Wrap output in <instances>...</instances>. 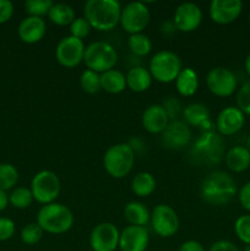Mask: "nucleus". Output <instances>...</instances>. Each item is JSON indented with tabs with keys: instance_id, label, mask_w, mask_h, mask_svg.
Returning a JSON list of instances; mask_svg holds the SVG:
<instances>
[{
	"instance_id": "38",
	"label": "nucleus",
	"mask_w": 250,
	"mask_h": 251,
	"mask_svg": "<svg viewBox=\"0 0 250 251\" xmlns=\"http://www.w3.org/2000/svg\"><path fill=\"white\" fill-rule=\"evenodd\" d=\"M15 230H16V227H15L14 221L7 217H0V242H6L11 239L15 234Z\"/></svg>"
},
{
	"instance_id": "43",
	"label": "nucleus",
	"mask_w": 250,
	"mask_h": 251,
	"mask_svg": "<svg viewBox=\"0 0 250 251\" xmlns=\"http://www.w3.org/2000/svg\"><path fill=\"white\" fill-rule=\"evenodd\" d=\"M178 251H206V250L200 242L190 239V240H186V242H184L183 244L179 247Z\"/></svg>"
},
{
	"instance_id": "33",
	"label": "nucleus",
	"mask_w": 250,
	"mask_h": 251,
	"mask_svg": "<svg viewBox=\"0 0 250 251\" xmlns=\"http://www.w3.org/2000/svg\"><path fill=\"white\" fill-rule=\"evenodd\" d=\"M53 5L54 2L51 0H27L25 2V9L28 16L43 19L44 16H48Z\"/></svg>"
},
{
	"instance_id": "3",
	"label": "nucleus",
	"mask_w": 250,
	"mask_h": 251,
	"mask_svg": "<svg viewBox=\"0 0 250 251\" xmlns=\"http://www.w3.org/2000/svg\"><path fill=\"white\" fill-rule=\"evenodd\" d=\"M75 217L64 203L53 202L44 205L37 213V225L49 234H64L73 228Z\"/></svg>"
},
{
	"instance_id": "1",
	"label": "nucleus",
	"mask_w": 250,
	"mask_h": 251,
	"mask_svg": "<svg viewBox=\"0 0 250 251\" xmlns=\"http://www.w3.org/2000/svg\"><path fill=\"white\" fill-rule=\"evenodd\" d=\"M237 184L229 173L213 171L203 178L200 195L205 202L212 206H225L237 195Z\"/></svg>"
},
{
	"instance_id": "23",
	"label": "nucleus",
	"mask_w": 250,
	"mask_h": 251,
	"mask_svg": "<svg viewBox=\"0 0 250 251\" xmlns=\"http://www.w3.org/2000/svg\"><path fill=\"white\" fill-rule=\"evenodd\" d=\"M125 77H126V87L136 93H141L149 90L152 85V80H153L149 69H145L144 66L131 68L127 71Z\"/></svg>"
},
{
	"instance_id": "12",
	"label": "nucleus",
	"mask_w": 250,
	"mask_h": 251,
	"mask_svg": "<svg viewBox=\"0 0 250 251\" xmlns=\"http://www.w3.org/2000/svg\"><path fill=\"white\" fill-rule=\"evenodd\" d=\"M86 46L83 41L73 36L64 37L55 48V58L61 66L73 69L83 61Z\"/></svg>"
},
{
	"instance_id": "37",
	"label": "nucleus",
	"mask_w": 250,
	"mask_h": 251,
	"mask_svg": "<svg viewBox=\"0 0 250 251\" xmlns=\"http://www.w3.org/2000/svg\"><path fill=\"white\" fill-rule=\"evenodd\" d=\"M91 29H92V27L85 17H76L70 25V36L83 41V38H86L90 34Z\"/></svg>"
},
{
	"instance_id": "4",
	"label": "nucleus",
	"mask_w": 250,
	"mask_h": 251,
	"mask_svg": "<svg viewBox=\"0 0 250 251\" xmlns=\"http://www.w3.org/2000/svg\"><path fill=\"white\" fill-rule=\"evenodd\" d=\"M225 156L223 137L213 130L201 134L190 151V157L196 164H218Z\"/></svg>"
},
{
	"instance_id": "21",
	"label": "nucleus",
	"mask_w": 250,
	"mask_h": 251,
	"mask_svg": "<svg viewBox=\"0 0 250 251\" xmlns=\"http://www.w3.org/2000/svg\"><path fill=\"white\" fill-rule=\"evenodd\" d=\"M184 122L189 126L205 127L206 131H210L212 123L210 120V110L202 103H190L183 108Z\"/></svg>"
},
{
	"instance_id": "26",
	"label": "nucleus",
	"mask_w": 250,
	"mask_h": 251,
	"mask_svg": "<svg viewBox=\"0 0 250 251\" xmlns=\"http://www.w3.org/2000/svg\"><path fill=\"white\" fill-rule=\"evenodd\" d=\"M100 86L107 93L118 95L126 88V77L122 71L112 69L100 74Z\"/></svg>"
},
{
	"instance_id": "14",
	"label": "nucleus",
	"mask_w": 250,
	"mask_h": 251,
	"mask_svg": "<svg viewBox=\"0 0 250 251\" xmlns=\"http://www.w3.org/2000/svg\"><path fill=\"white\" fill-rule=\"evenodd\" d=\"M161 141L168 150H183L191 141V129L183 120H172L161 134Z\"/></svg>"
},
{
	"instance_id": "6",
	"label": "nucleus",
	"mask_w": 250,
	"mask_h": 251,
	"mask_svg": "<svg viewBox=\"0 0 250 251\" xmlns=\"http://www.w3.org/2000/svg\"><path fill=\"white\" fill-rule=\"evenodd\" d=\"M83 63L88 70L103 74L114 69L118 63V53L114 47L108 42H92L86 46Z\"/></svg>"
},
{
	"instance_id": "48",
	"label": "nucleus",
	"mask_w": 250,
	"mask_h": 251,
	"mask_svg": "<svg viewBox=\"0 0 250 251\" xmlns=\"http://www.w3.org/2000/svg\"><path fill=\"white\" fill-rule=\"evenodd\" d=\"M249 25H250V12H249Z\"/></svg>"
},
{
	"instance_id": "17",
	"label": "nucleus",
	"mask_w": 250,
	"mask_h": 251,
	"mask_svg": "<svg viewBox=\"0 0 250 251\" xmlns=\"http://www.w3.org/2000/svg\"><path fill=\"white\" fill-rule=\"evenodd\" d=\"M243 2L240 0H212L208 6L211 20L218 25H229L240 16Z\"/></svg>"
},
{
	"instance_id": "40",
	"label": "nucleus",
	"mask_w": 250,
	"mask_h": 251,
	"mask_svg": "<svg viewBox=\"0 0 250 251\" xmlns=\"http://www.w3.org/2000/svg\"><path fill=\"white\" fill-rule=\"evenodd\" d=\"M238 200L244 210L250 213V181L245 183L238 191Z\"/></svg>"
},
{
	"instance_id": "19",
	"label": "nucleus",
	"mask_w": 250,
	"mask_h": 251,
	"mask_svg": "<svg viewBox=\"0 0 250 251\" xmlns=\"http://www.w3.org/2000/svg\"><path fill=\"white\" fill-rule=\"evenodd\" d=\"M144 129L153 135L162 134L171 123L168 114L162 104H151L144 110L141 118Z\"/></svg>"
},
{
	"instance_id": "16",
	"label": "nucleus",
	"mask_w": 250,
	"mask_h": 251,
	"mask_svg": "<svg viewBox=\"0 0 250 251\" xmlns=\"http://www.w3.org/2000/svg\"><path fill=\"white\" fill-rule=\"evenodd\" d=\"M245 124V114L238 107H225L218 113L215 127L221 136H232L239 132Z\"/></svg>"
},
{
	"instance_id": "46",
	"label": "nucleus",
	"mask_w": 250,
	"mask_h": 251,
	"mask_svg": "<svg viewBox=\"0 0 250 251\" xmlns=\"http://www.w3.org/2000/svg\"><path fill=\"white\" fill-rule=\"evenodd\" d=\"M245 147H247V149L250 151V136L248 137V140H247V146H245Z\"/></svg>"
},
{
	"instance_id": "2",
	"label": "nucleus",
	"mask_w": 250,
	"mask_h": 251,
	"mask_svg": "<svg viewBox=\"0 0 250 251\" xmlns=\"http://www.w3.org/2000/svg\"><path fill=\"white\" fill-rule=\"evenodd\" d=\"M122 5L117 0H88L83 6V15L93 29L108 32L120 22Z\"/></svg>"
},
{
	"instance_id": "36",
	"label": "nucleus",
	"mask_w": 250,
	"mask_h": 251,
	"mask_svg": "<svg viewBox=\"0 0 250 251\" xmlns=\"http://www.w3.org/2000/svg\"><path fill=\"white\" fill-rule=\"evenodd\" d=\"M237 107L244 113L245 115L250 117V80L245 81L239 90L237 91V97H235Z\"/></svg>"
},
{
	"instance_id": "49",
	"label": "nucleus",
	"mask_w": 250,
	"mask_h": 251,
	"mask_svg": "<svg viewBox=\"0 0 250 251\" xmlns=\"http://www.w3.org/2000/svg\"><path fill=\"white\" fill-rule=\"evenodd\" d=\"M90 251H92V250H90Z\"/></svg>"
},
{
	"instance_id": "13",
	"label": "nucleus",
	"mask_w": 250,
	"mask_h": 251,
	"mask_svg": "<svg viewBox=\"0 0 250 251\" xmlns=\"http://www.w3.org/2000/svg\"><path fill=\"white\" fill-rule=\"evenodd\" d=\"M120 232L115 225L102 222L96 226L90 234V247L92 251H115L119 248Z\"/></svg>"
},
{
	"instance_id": "29",
	"label": "nucleus",
	"mask_w": 250,
	"mask_h": 251,
	"mask_svg": "<svg viewBox=\"0 0 250 251\" xmlns=\"http://www.w3.org/2000/svg\"><path fill=\"white\" fill-rule=\"evenodd\" d=\"M127 46L130 51L136 56H146L152 50V42L146 34L136 33L129 36Z\"/></svg>"
},
{
	"instance_id": "24",
	"label": "nucleus",
	"mask_w": 250,
	"mask_h": 251,
	"mask_svg": "<svg viewBox=\"0 0 250 251\" xmlns=\"http://www.w3.org/2000/svg\"><path fill=\"white\" fill-rule=\"evenodd\" d=\"M124 218L129 226L146 227L151 221V213L146 205L140 201H131L124 207Z\"/></svg>"
},
{
	"instance_id": "41",
	"label": "nucleus",
	"mask_w": 250,
	"mask_h": 251,
	"mask_svg": "<svg viewBox=\"0 0 250 251\" xmlns=\"http://www.w3.org/2000/svg\"><path fill=\"white\" fill-rule=\"evenodd\" d=\"M14 15V5L10 0H0V25L9 21Z\"/></svg>"
},
{
	"instance_id": "39",
	"label": "nucleus",
	"mask_w": 250,
	"mask_h": 251,
	"mask_svg": "<svg viewBox=\"0 0 250 251\" xmlns=\"http://www.w3.org/2000/svg\"><path fill=\"white\" fill-rule=\"evenodd\" d=\"M163 108L166 109L167 114H168L169 120L171 119L176 120V118L179 117V114L183 113V108H181L180 102H179L178 100H175V98H168V100L164 102Z\"/></svg>"
},
{
	"instance_id": "47",
	"label": "nucleus",
	"mask_w": 250,
	"mask_h": 251,
	"mask_svg": "<svg viewBox=\"0 0 250 251\" xmlns=\"http://www.w3.org/2000/svg\"><path fill=\"white\" fill-rule=\"evenodd\" d=\"M243 251H250V245H245V248L243 249Z\"/></svg>"
},
{
	"instance_id": "7",
	"label": "nucleus",
	"mask_w": 250,
	"mask_h": 251,
	"mask_svg": "<svg viewBox=\"0 0 250 251\" xmlns=\"http://www.w3.org/2000/svg\"><path fill=\"white\" fill-rule=\"evenodd\" d=\"M181 69V59L171 50L157 51L151 58L149 65V71L152 78L161 83L174 82Z\"/></svg>"
},
{
	"instance_id": "15",
	"label": "nucleus",
	"mask_w": 250,
	"mask_h": 251,
	"mask_svg": "<svg viewBox=\"0 0 250 251\" xmlns=\"http://www.w3.org/2000/svg\"><path fill=\"white\" fill-rule=\"evenodd\" d=\"M202 22V11L200 6L194 2H183L174 11L173 24L176 31L193 32Z\"/></svg>"
},
{
	"instance_id": "31",
	"label": "nucleus",
	"mask_w": 250,
	"mask_h": 251,
	"mask_svg": "<svg viewBox=\"0 0 250 251\" xmlns=\"http://www.w3.org/2000/svg\"><path fill=\"white\" fill-rule=\"evenodd\" d=\"M19 181V172L10 163H0V189L4 191L14 188Z\"/></svg>"
},
{
	"instance_id": "35",
	"label": "nucleus",
	"mask_w": 250,
	"mask_h": 251,
	"mask_svg": "<svg viewBox=\"0 0 250 251\" xmlns=\"http://www.w3.org/2000/svg\"><path fill=\"white\" fill-rule=\"evenodd\" d=\"M234 232L238 239L245 245H250V213L239 216L234 223Z\"/></svg>"
},
{
	"instance_id": "5",
	"label": "nucleus",
	"mask_w": 250,
	"mask_h": 251,
	"mask_svg": "<svg viewBox=\"0 0 250 251\" xmlns=\"http://www.w3.org/2000/svg\"><path fill=\"white\" fill-rule=\"evenodd\" d=\"M135 163V152L129 144L123 142L110 146L103 156V167L110 176L122 179L131 172Z\"/></svg>"
},
{
	"instance_id": "18",
	"label": "nucleus",
	"mask_w": 250,
	"mask_h": 251,
	"mask_svg": "<svg viewBox=\"0 0 250 251\" xmlns=\"http://www.w3.org/2000/svg\"><path fill=\"white\" fill-rule=\"evenodd\" d=\"M150 243V234L146 227L127 226L120 232V251H146Z\"/></svg>"
},
{
	"instance_id": "11",
	"label": "nucleus",
	"mask_w": 250,
	"mask_h": 251,
	"mask_svg": "<svg viewBox=\"0 0 250 251\" xmlns=\"http://www.w3.org/2000/svg\"><path fill=\"white\" fill-rule=\"evenodd\" d=\"M151 226L154 233L161 238H171L179 229V217L173 207L159 203L151 212Z\"/></svg>"
},
{
	"instance_id": "30",
	"label": "nucleus",
	"mask_w": 250,
	"mask_h": 251,
	"mask_svg": "<svg viewBox=\"0 0 250 251\" xmlns=\"http://www.w3.org/2000/svg\"><path fill=\"white\" fill-rule=\"evenodd\" d=\"M80 86L83 92L88 93V95L98 93L102 90V86H100V74L86 69L85 71H82L80 76Z\"/></svg>"
},
{
	"instance_id": "44",
	"label": "nucleus",
	"mask_w": 250,
	"mask_h": 251,
	"mask_svg": "<svg viewBox=\"0 0 250 251\" xmlns=\"http://www.w3.org/2000/svg\"><path fill=\"white\" fill-rule=\"evenodd\" d=\"M10 203L9 201V195L6 194V191L1 190L0 189V211H4L7 207V205Z\"/></svg>"
},
{
	"instance_id": "27",
	"label": "nucleus",
	"mask_w": 250,
	"mask_h": 251,
	"mask_svg": "<svg viewBox=\"0 0 250 251\" xmlns=\"http://www.w3.org/2000/svg\"><path fill=\"white\" fill-rule=\"evenodd\" d=\"M131 190L139 198H147L156 190V179L149 172H140L132 178Z\"/></svg>"
},
{
	"instance_id": "28",
	"label": "nucleus",
	"mask_w": 250,
	"mask_h": 251,
	"mask_svg": "<svg viewBox=\"0 0 250 251\" xmlns=\"http://www.w3.org/2000/svg\"><path fill=\"white\" fill-rule=\"evenodd\" d=\"M48 17L56 26H70L71 22L76 19L75 10L65 2L54 4L49 11Z\"/></svg>"
},
{
	"instance_id": "10",
	"label": "nucleus",
	"mask_w": 250,
	"mask_h": 251,
	"mask_svg": "<svg viewBox=\"0 0 250 251\" xmlns=\"http://www.w3.org/2000/svg\"><path fill=\"white\" fill-rule=\"evenodd\" d=\"M206 86L216 97H229L237 91L238 80L232 70L223 66H217L208 71L206 76Z\"/></svg>"
},
{
	"instance_id": "22",
	"label": "nucleus",
	"mask_w": 250,
	"mask_h": 251,
	"mask_svg": "<svg viewBox=\"0 0 250 251\" xmlns=\"http://www.w3.org/2000/svg\"><path fill=\"white\" fill-rule=\"evenodd\" d=\"M225 166L234 173H242L250 168V151L245 146H234L225 152Z\"/></svg>"
},
{
	"instance_id": "42",
	"label": "nucleus",
	"mask_w": 250,
	"mask_h": 251,
	"mask_svg": "<svg viewBox=\"0 0 250 251\" xmlns=\"http://www.w3.org/2000/svg\"><path fill=\"white\" fill-rule=\"evenodd\" d=\"M208 251H240L239 248L230 240H217L210 247Z\"/></svg>"
},
{
	"instance_id": "25",
	"label": "nucleus",
	"mask_w": 250,
	"mask_h": 251,
	"mask_svg": "<svg viewBox=\"0 0 250 251\" xmlns=\"http://www.w3.org/2000/svg\"><path fill=\"white\" fill-rule=\"evenodd\" d=\"M174 82H175L176 92L183 97H191L199 90V76L191 68L181 69Z\"/></svg>"
},
{
	"instance_id": "8",
	"label": "nucleus",
	"mask_w": 250,
	"mask_h": 251,
	"mask_svg": "<svg viewBox=\"0 0 250 251\" xmlns=\"http://www.w3.org/2000/svg\"><path fill=\"white\" fill-rule=\"evenodd\" d=\"M29 189L34 201L43 206L53 203L60 195V179L54 172L41 171L33 176Z\"/></svg>"
},
{
	"instance_id": "34",
	"label": "nucleus",
	"mask_w": 250,
	"mask_h": 251,
	"mask_svg": "<svg viewBox=\"0 0 250 251\" xmlns=\"http://www.w3.org/2000/svg\"><path fill=\"white\" fill-rule=\"evenodd\" d=\"M43 229L36 223H28L21 230V240L26 245H36L43 238Z\"/></svg>"
},
{
	"instance_id": "20",
	"label": "nucleus",
	"mask_w": 250,
	"mask_h": 251,
	"mask_svg": "<svg viewBox=\"0 0 250 251\" xmlns=\"http://www.w3.org/2000/svg\"><path fill=\"white\" fill-rule=\"evenodd\" d=\"M47 33V24L41 17L27 16L21 21L17 34L24 43L34 44L44 38Z\"/></svg>"
},
{
	"instance_id": "32",
	"label": "nucleus",
	"mask_w": 250,
	"mask_h": 251,
	"mask_svg": "<svg viewBox=\"0 0 250 251\" xmlns=\"http://www.w3.org/2000/svg\"><path fill=\"white\" fill-rule=\"evenodd\" d=\"M9 201L15 208H19V210L29 207L31 203L33 202V195H32L31 189L25 188V186L14 189L9 195Z\"/></svg>"
},
{
	"instance_id": "45",
	"label": "nucleus",
	"mask_w": 250,
	"mask_h": 251,
	"mask_svg": "<svg viewBox=\"0 0 250 251\" xmlns=\"http://www.w3.org/2000/svg\"><path fill=\"white\" fill-rule=\"evenodd\" d=\"M244 68H245V71H247L248 75L250 76V53L248 54L247 59H245V63H244Z\"/></svg>"
},
{
	"instance_id": "9",
	"label": "nucleus",
	"mask_w": 250,
	"mask_h": 251,
	"mask_svg": "<svg viewBox=\"0 0 250 251\" xmlns=\"http://www.w3.org/2000/svg\"><path fill=\"white\" fill-rule=\"evenodd\" d=\"M151 14L145 2L132 1L122 7L120 14V26L126 33L131 34L142 33L149 25Z\"/></svg>"
}]
</instances>
